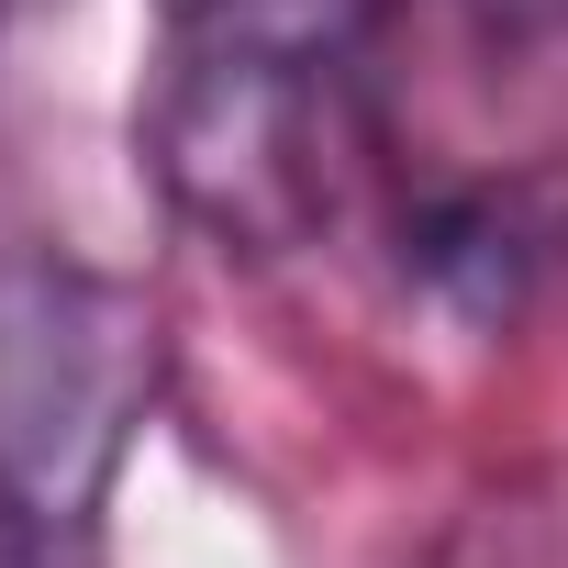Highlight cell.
<instances>
[{"instance_id": "277c9868", "label": "cell", "mask_w": 568, "mask_h": 568, "mask_svg": "<svg viewBox=\"0 0 568 568\" xmlns=\"http://www.w3.org/2000/svg\"><path fill=\"white\" fill-rule=\"evenodd\" d=\"M0 568H68V524H45L34 501L0 490Z\"/></svg>"}, {"instance_id": "3957f363", "label": "cell", "mask_w": 568, "mask_h": 568, "mask_svg": "<svg viewBox=\"0 0 568 568\" xmlns=\"http://www.w3.org/2000/svg\"><path fill=\"white\" fill-rule=\"evenodd\" d=\"M156 390V324L90 267H0V490L79 535L134 413Z\"/></svg>"}, {"instance_id": "7a4b0ae2", "label": "cell", "mask_w": 568, "mask_h": 568, "mask_svg": "<svg viewBox=\"0 0 568 568\" xmlns=\"http://www.w3.org/2000/svg\"><path fill=\"white\" fill-rule=\"evenodd\" d=\"M379 0H190L156 112L168 190L245 256L302 245L357 179V45Z\"/></svg>"}, {"instance_id": "5b68a950", "label": "cell", "mask_w": 568, "mask_h": 568, "mask_svg": "<svg viewBox=\"0 0 568 568\" xmlns=\"http://www.w3.org/2000/svg\"><path fill=\"white\" fill-rule=\"evenodd\" d=\"M168 12H190V0H168Z\"/></svg>"}, {"instance_id": "6da1fadb", "label": "cell", "mask_w": 568, "mask_h": 568, "mask_svg": "<svg viewBox=\"0 0 568 568\" xmlns=\"http://www.w3.org/2000/svg\"><path fill=\"white\" fill-rule=\"evenodd\" d=\"M357 179L435 291L513 313L568 256V0H379Z\"/></svg>"}]
</instances>
